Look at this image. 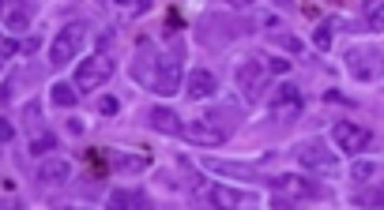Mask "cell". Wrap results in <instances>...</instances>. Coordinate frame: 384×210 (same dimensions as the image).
Segmentation results:
<instances>
[{"label":"cell","mask_w":384,"mask_h":210,"mask_svg":"<svg viewBox=\"0 0 384 210\" xmlns=\"http://www.w3.org/2000/svg\"><path fill=\"white\" fill-rule=\"evenodd\" d=\"M234 128H237L234 109H230V105H222V109H211V113H204V117L189 120V124L181 128V135H185L192 147H219V143L230 139V132H234Z\"/></svg>","instance_id":"6da1fadb"},{"label":"cell","mask_w":384,"mask_h":210,"mask_svg":"<svg viewBox=\"0 0 384 210\" xmlns=\"http://www.w3.org/2000/svg\"><path fill=\"white\" fill-rule=\"evenodd\" d=\"M181 71H185V45H173L155 60L151 71V91L155 94H178L181 91Z\"/></svg>","instance_id":"7a4b0ae2"},{"label":"cell","mask_w":384,"mask_h":210,"mask_svg":"<svg viewBox=\"0 0 384 210\" xmlns=\"http://www.w3.org/2000/svg\"><path fill=\"white\" fill-rule=\"evenodd\" d=\"M268 79H271L268 56H245L234 71V83H237V91H242L245 102H260L264 91H268Z\"/></svg>","instance_id":"3957f363"},{"label":"cell","mask_w":384,"mask_h":210,"mask_svg":"<svg viewBox=\"0 0 384 210\" xmlns=\"http://www.w3.org/2000/svg\"><path fill=\"white\" fill-rule=\"evenodd\" d=\"M83 42H87V27H83V23H68V27H61V34L53 38V45H50V60L57 64V68H64L68 60H76V56H79Z\"/></svg>","instance_id":"277c9868"},{"label":"cell","mask_w":384,"mask_h":210,"mask_svg":"<svg viewBox=\"0 0 384 210\" xmlns=\"http://www.w3.org/2000/svg\"><path fill=\"white\" fill-rule=\"evenodd\" d=\"M347 71L358 83H373V79L384 75V53L370 49V45H358V49L347 53Z\"/></svg>","instance_id":"5b68a950"},{"label":"cell","mask_w":384,"mask_h":210,"mask_svg":"<svg viewBox=\"0 0 384 210\" xmlns=\"http://www.w3.org/2000/svg\"><path fill=\"white\" fill-rule=\"evenodd\" d=\"M196 199L211 207H256L260 196L256 191H242V188H222V184H196Z\"/></svg>","instance_id":"8992f818"},{"label":"cell","mask_w":384,"mask_h":210,"mask_svg":"<svg viewBox=\"0 0 384 210\" xmlns=\"http://www.w3.org/2000/svg\"><path fill=\"white\" fill-rule=\"evenodd\" d=\"M294 158H298V165L301 169H313V173H335V154L328 150V143L324 139H306V143H298L294 147Z\"/></svg>","instance_id":"52a82bcc"},{"label":"cell","mask_w":384,"mask_h":210,"mask_svg":"<svg viewBox=\"0 0 384 210\" xmlns=\"http://www.w3.org/2000/svg\"><path fill=\"white\" fill-rule=\"evenodd\" d=\"M109 75H114V60H109L106 53H98V56H91V60L79 64V71H76V91L79 94H91V91H98L102 83H109Z\"/></svg>","instance_id":"ba28073f"},{"label":"cell","mask_w":384,"mask_h":210,"mask_svg":"<svg viewBox=\"0 0 384 210\" xmlns=\"http://www.w3.org/2000/svg\"><path fill=\"white\" fill-rule=\"evenodd\" d=\"M332 139H335V147H339L343 154H362V150H370L373 135H370V128L354 124V120H335Z\"/></svg>","instance_id":"9c48e42d"},{"label":"cell","mask_w":384,"mask_h":210,"mask_svg":"<svg viewBox=\"0 0 384 210\" xmlns=\"http://www.w3.org/2000/svg\"><path fill=\"white\" fill-rule=\"evenodd\" d=\"M271 191H279V196H286V199H324V188H317L313 180L294 176V173L271 176Z\"/></svg>","instance_id":"30bf717a"},{"label":"cell","mask_w":384,"mask_h":210,"mask_svg":"<svg viewBox=\"0 0 384 210\" xmlns=\"http://www.w3.org/2000/svg\"><path fill=\"white\" fill-rule=\"evenodd\" d=\"M271 113L275 117H294V113H301V91L290 83H283L275 94H271Z\"/></svg>","instance_id":"8fae6325"},{"label":"cell","mask_w":384,"mask_h":210,"mask_svg":"<svg viewBox=\"0 0 384 210\" xmlns=\"http://www.w3.org/2000/svg\"><path fill=\"white\" fill-rule=\"evenodd\" d=\"M68 176H72V165L64 158H50L42 169H38V184H42V188H61Z\"/></svg>","instance_id":"7c38bea8"},{"label":"cell","mask_w":384,"mask_h":210,"mask_svg":"<svg viewBox=\"0 0 384 210\" xmlns=\"http://www.w3.org/2000/svg\"><path fill=\"white\" fill-rule=\"evenodd\" d=\"M215 86H219V83H215L211 71H207V68H196L189 75V83H185V94H189V98H196V102H204V98H211V94H215Z\"/></svg>","instance_id":"4fadbf2b"},{"label":"cell","mask_w":384,"mask_h":210,"mask_svg":"<svg viewBox=\"0 0 384 210\" xmlns=\"http://www.w3.org/2000/svg\"><path fill=\"white\" fill-rule=\"evenodd\" d=\"M151 128H155V132H162V135H181V120H178V113L173 109H166V105H155V109H151Z\"/></svg>","instance_id":"5bb4252c"},{"label":"cell","mask_w":384,"mask_h":210,"mask_svg":"<svg viewBox=\"0 0 384 210\" xmlns=\"http://www.w3.org/2000/svg\"><path fill=\"white\" fill-rule=\"evenodd\" d=\"M204 169H207V173H222V176H237V180H253L249 165H230V161H219V158H207Z\"/></svg>","instance_id":"9a60e30c"},{"label":"cell","mask_w":384,"mask_h":210,"mask_svg":"<svg viewBox=\"0 0 384 210\" xmlns=\"http://www.w3.org/2000/svg\"><path fill=\"white\" fill-rule=\"evenodd\" d=\"M114 4V12H121L125 19H140V15H147L151 8H155V0H109Z\"/></svg>","instance_id":"2e32d148"},{"label":"cell","mask_w":384,"mask_h":210,"mask_svg":"<svg viewBox=\"0 0 384 210\" xmlns=\"http://www.w3.org/2000/svg\"><path fill=\"white\" fill-rule=\"evenodd\" d=\"M109 207H136V210H143V207H147V196H143V191L117 188V191H109Z\"/></svg>","instance_id":"e0dca14e"},{"label":"cell","mask_w":384,"mask_h":210,"mask_svg":"<svg viewBox=\"0 0 384 210\" xmlns=\"http://www.w3.org/2000/svg\"><path fill=\"white\" fill-rule=\"evenodd\" d=\"M50 98H53L57 109H72V105L79 102V91H76V86H68V83H53L50 86Z\"/></svg>","instance_id":"ac0fdd59"},{"label":"cell","mask_w":384,"mask_h":210,"mask_svg":"<svg viewBox=\"0 0 384 210\" xmlns=\"http://www.w3.org/2000/svg\"><path fill=\"white\" fill-rule=\"evenodd\" d=\"M27 19H30V0H23V4H15V8L4 4V23L12 30H23V27H27Z\"/></svg>","instance_id":"d6986e66"},{"label":"cell","mask_w":384,"mask_h":210,"mask_svg":"<svg viewBox=\"0 0 384 210\" xmlns=\"http://www.w3.org/2000/svg\"><path fill=\"white\" fill-rule=\"evenodd\" d=\"M365 27L384 30V0H365Z\"/></svg>","instance_id":"ffe728a7"},{"label":"cell","mask_w":384,"mask_h":210,"mask_svg":"<svg viewBox=\"0 0 384 210\" xmlns=\"http://www.w3.org/2000/svg\"><path fill=\"white\" fill-rule=\"evenodd\" d=\"M354 203H370V207H384V184H381V188H373V191H358V196H354Z\"/></svg>","instance_id":"44dd1931"},{"label":"cell","mask_w":384,"mask_h":210,"mask_svg":"<svg viewBox=\"0 0 384 210\" xmlns=\"http://www.w3.org/2000/svg\"><path fill=\"white\" fill-rule=\"evenodd\" d=\"M57 147V139L53 135H38V139H30V154H45V150Z\"/></svg>","instance_id":"7402d4cb"},{"label":"cell","mask_w":384,"mask_h":210,"mask_svg":"<svg viewBox=\"0 0 384 210\" xmlns=\"http://www.w3.org/2000/svg\"><path fill=\"white\" fill-rule=\"evenodd\" d=\"M350 176H354V180H370V176H377V165H373V161H358V165L350 169Z\"/></svg>","instance_id":"603a6c76"},{"label":"cell","mask_w":384,"mask_h":210,"mask_svg":"<svg viewBox=\"0 0 384 210\" xmlns=\"http://www.w3.org/2000/svg\"><path fill=\"white\" fill-rule=\"evenodd\" d=\"M313 45H317V49H328V45H332V23H324V27H317V34H313Z\"/></svg>","instance_id":"cb8c5ba5"},{"label":"cell","mask_w":384,"mask_h":210,"mask_svg":"<svg viewBox=\"0 0 384 210\" xmlns=\"http://www.w3.org/2000/svg\"><path fill=\"white\" fill-rule=\"evenodd\" d=\"M114 165H121V169H143V158H125V154H114Z\"/></svg>","instance_id":"d4e9b609"},{"label":"cell","mask_w":384,"mask_h":210,"mask_svg":"<svg viewBox=\"0 0 384 210\" xmlns=\"http://www.w3.org/2000/svg\"><path fill=\"white\" fill-rule=\"evenodd\" d=\"M268 68H271V71H279V75H283V71L290 68V60H279V56H271V60H268Z\"/></svg>","instance_id":"484cf974"},{"label":"cell","mask_w":384,"mask_h":210,"mask_svg":"<svg viewBox=\"0 0 384 210\" xmlns=\"http://www.w3.org/2000/svg\"><path fill=\"white\" fill-rule=\"evenodd\" d=\"M12 135H15V128H12V124H8V120H0V139H4V143H8V139H12Z\"/></svg>","instance_id":"4316f807"},{"label":"cell","mask_w":384,"mask_h":210,"mask_svg":"<svg viewBox=\"0 0 384 210\" xmlns=\"http://www.w3.org/2000/svg\"><path fill=\"white\" fill-rule=\"evenodd\" d=\"M12 53H15V45H12V42H0V64H4Z\"/></svg>","instance_id":"83f0119b"},{"label":"cell","mask_w":384,"mask_h":210,"mask_svg":"<svg viewBox=\"0 0 384 210\" xmlns=\"http://www.w3.org/2000/svg\"><path fill=\"white\" fill-rule=\"evenodd\" d=\"M98 109H102V113H117V102H114V98H102Z\"/></svg>","instance_id":"f1b7e54d"},{"label":"cell","mask_w":384,"mask_h":210,"mask_svg":"<svg viewBox=\"0 0 384 210\" xmlns=\"http://www.w3.org/2000/svg\"><path fill=\"white\" fill-rule=\"evenodd\" d=\"M279 45H286V49H298V42H294L290 34H279Z\"/></svg>","instance_id":"f546056e"},{"label":"cell","mask_w":384,"mask_h":210,"mask_svg":"<svg viewBox=\"0 0 384 210\" xmlns=\"http://www.w3.org/2000/svg\"><path fill=\"white\" fill-rule=\"evenodd\" d=\"M226 4H230V8H249L253 0H226Z\"/></svg>","instance_id":"4dcf8cb0"},{"label":"cell","mask_w":384,"mask_h":210,"mask_svg":"<svg viewBox=\"0 0 384 210\" xmlns=\"http://www.w3.org/2000/svg\"><path fill=\"white\" fill-rule=\"evenodd\" d=\"M0 15H4V0H0Z\"/></svg>","instance_id":"1f68e13d"},{"label":"cell","mask_w":384,"mask_h":210,"mask_svg":"<svg viewBox=\"0 0 384 210\" xmlns=\"http://www.w3.org/2000/svg\"><path fill=\"white\" fill-rule=\"evenodd\" d=\"M0 147H4V139H0Z\"/></svg>","instance_id":"d6a6232c"}]
</instances>
